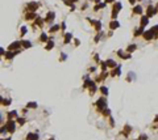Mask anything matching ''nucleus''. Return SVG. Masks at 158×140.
<instances>
[{
  "label": "nucleus",
  "instance_id": "f257e3e1",
  "mask_svg": "<svg viewBox=\"0 0 158 140\" xmlns=\"http://www.w3.org/2000/svg\"><path fill=\"white\" fill-rule=\"evenodd\" d=\"M5 128H7V132H9V134H13L16 130V121H13V119H7V122L4 123Z\"/></svg>",
  "mask_w": 158,
  "mask_h": 140
},
{
  "label": "nucleus",
  "instance_id": "f03ea898",
  "mask_svg": "<svg viewBox=\"0 0 158 140\" xmlns=\"http://www.w3.org/2000/svg\"><path fill=\"white\" fill-rule=\"evenodd\" d=\"M38 7H40L38 2H29L28 4H26V11L25 12H33V13H36V11L38 9Z\"/></svg>",
  "mask_w": 158,
  "mask_h": 140
},
{
  "label": "nucleus",
  "instance_id": "7ed1b4c3",
  "mask_svg": "<svg viewBox=\"0 0 158 140\" xmlns=\"http://www.w3.org/2000/svg\"><path fill=\"white\" fill-rule=\"evenodd\" d=\"M123 8V4L121 3H115L113 4V8H112V18H116V16H117V13H118V11H120Z\"/></svg>",
  "mask_w": 158,
  "mask_h": 140
},
{
  "label": "nucleus",
  "instance_id": "20e7f679",
  "mask_svg": "<svg viewBox=\"0 0 158 140\" xmlns=\"http://www.w3.org/2000/svg\"><path fill=\"white\" fill-rule=\"evenodd\" d=\"M54 18H55V13L51 12V11H49L48 15H46V17L44 18V21H45V24H53Z\"/></svg>",
  "mask_w": 158,
  "mask_h": 140
},
{
  "label": "nucleus",
  "instance_id": "39448f33",
  "mask_svg": "<svg viewBox=\"0 0 158 140\" xmlns=\"http://www.w3.org/2000/svg\"><path fill=\"white\" fill-rule=\"evenodd\" d=\"M18 49H21V41L12 42V43L8 46V50H9V51H15V50H18Z\"/></svg>",
  "mask_w": 158,
  "mask_h": 140
},
{
  "label": "nucleus",
  "instance_id": "423d86ee",
  "mask_svg": "<svg viewBox=\"0 0 158 140\" xmlns=\"http://www.w3.org/2000/svg\"><path fill=\"white\" fill-rule=\"evenodd\" d=\"M157 8L155 7H153V5H149L148 7V9H146V16L148 17H151V16H155L157 15Z\"/></svg>",
  "mask_w": 158,
  "mask_h": 140
},
{
  "label": "nucleus",
  "instance_id": "0eeeda50",
  "mask_svg": "<svg viewBox=\"0 0 158 140\" xmlns=\"http://www.w3.org/2000/svg\"><path fill=\"white\" fill-rule=\"evenodd\" d=\"M3 56H4L5 60H12V59L15 58L16 55H15V52H13V51H9V50H8V51H5V52H4V55H3Z\"/></svg>",
  "mask_w": 158,
  "mask_h": 140
},
{
  "label": "nucleus",
  "instance_id": "6e6552de",
  "mask_svg": "<svg viewBox=\"0 0 158 140\" xmlns=\"http://www.w3.org/2000/svg\"><path fill=\"white\" fill-rule=\"evenodd\" d=\"M37 17V15L36 13H33V12H26L25 13V16H24V18L26 20V21H30V20H34Z\"/></svg>",
  "mask_w": 158,
  "mask_h": 140
},
{
  "label": "nucleus",
  "instance_id": "1a4fd4ad",
  "mask_svg": "<svg viewBox=\"0 0 158 140\" xmlns=\"http://www.w3.org/2000/svg\"><path fill=\"white\" fill-rule=\"evenodd\" d=\"M17 117H18V114H17L16 110H12V111H9L8 114H7V119H13V121H15Z\"/></svg>",
  "mask_w": 158,
  "mask_h": 140
},
{
  "label": "nucleus",
  "instance_id": "9d476101",
  "mask_svg": "<svg viewBox=\"0 0 158 140\" xmlns=\"http://www.w3.org/2000/svg\"><path fill=\"white\" fill-rule=\"evenodd\" d=\"M142 34H144V38L145 39H146V41H149V39H151V38H153V36H154V33H153V30H148L146 33H142Z\"/></svg>",
  "mask_w": 158,
  "mask_h": 140
},
{
  "label": "nucleus",
  "instance_id": "9b49d317",
  "mask_svg": "<svg viewBox=\"0 0 158 140\" xmlns=\"http://www.w3.org/2000/svg\"><path fill=\"white\" fill-rule=\"evenodd\" d=\"M59 29H61V26H59L58 24H55V25H53L51 28L49 29V33H51V34H54V33L59 31Z\"/></svg>",
  "mask_w": 158,
  "mask_h": 140
},
{
  "label": "nucleus",
  "instance_id": "f8f14e48",
  "mask_svg": "<svg viewBox=\"0 0 158 140\" xmlns=\"http://www.w3.org/2000/svg\"><path fill=\"white\" fill-rule=\"evenodd\" d=\"M71 38H72V34H71V33H66V34H65V39H63V43H65V45L70 43Z\"/></svg>",
  "mask_w": 158,
  "mask_h": 140
},
{
  "label": "nucleus",
  "instance_id": "ddd939ff",
  "mask_svg": "<svg viewBox=\"0 0 158 140\" xmlns=\"http://www.w3.org/2000/svg\"><path fill=\"white\" fill-rule=\"evenodd\" d=\"M38 41H40V42H48V34H46L45 31H42L41 34H40Z\"/></svg>",
  "mask_w": 158,
  "mask_h": 140
},
{
  "label": "nucleus",
  "instance_id": "4468645a",
  "mask_svg": "<svg viewBox=\"0 0 158 140\" xmlns=\"http://www.w3.org/2000/svg\"><path fill=\"white\" fill-rule=\"evenodd\" d=\"M15 121H16V123H17L18 126H24V124H25V122H26V119H25V118H23V117H17V118L15 119Z\"/></svg>",
  "mask_w": 158,
  "mask_h": 140
},
{
  "label": "nucleus",
  "instance_id": "2eb2a0df",
  "mask_svg": "<svg viewBox=\"0 0 158 140\" xmlns=\"http://www.w3.org/2000/svg\"><path fill=\"white\" fill-rule=\"evenodd\" d=\"M148 24H149V17L145 15V16L141 17V26H146Z\"/></svg>",
  "mask_w": 158,
  "mask_h": 140
},
{
  "label": "nucleus",
  "instance_id": "dca6fc26",
  "mask_svg": "<svg viewBox=\"0 0 158 140\" xmlns=\"http://www.w3.org/2000/svg\"><path fill=\"white\" fill-rule=\"evenodd\" d=\"M142 11H144V9H142L141 5H136L134 8H133V12L136 13V15H142Z\"/></svg>",
  "mask_w": 158,
  "mask_h": 140
},
{
  "label": "nucleus",
  "instance_id": "f3484780",
  "mask_svg": "<svg viewBox=\"0 0 158 140\" xmlns=\"http://www.w3.org/2000/svg\"><path fill=\"white\" fill-rule=\"evenodd\" d=\"M12 102V99L11 98H3L2 99V102H0V105H3V106H9Z\"/></svg>",
  "mask_w": 158,
  "mask_h": 140
},
{
  "label": "nucleus",
  "instance_id": "a211bd4d",
  "mask_svg": "<svg viewBox=\"0 0 158 140\" xmlns=\"http://www.w3.org/2000/svg\"><path fill=\"white\" fill-rule=\"evenodd\" d=\"M118 26H120V24H118L116 20H113V21L109 22V28H111V29H116V28H118Z\"/></svg>",
  "mask_w": 158,
  "mask_h": 140
},
{
  "label": "nucleus",
  "instance_id": "6ab92c4d",
  "mask_svg": "<svg viewBox=\"0 0 158 140\" xmlns=\"http://www.w3.org/2000/svg\"><path fill=\"white\" fill-rule=\"evenodd\" d=\"M21 47L29 49V47H32V43H30L29 41H21Z\"/></svg>",
  "mask_w": 158,
  "mask_h": 140
},
{
  "label": "nucleus",
  "instance_id": "aec40b11",
  "mask_svg": "<svg viewBox=\"0 0 158 140\" xmlns=\"http://www.w3.org/2000/svg\"><path fill=\"white\" fill-rule=\"evenodd\" d=\"M37 102H28V103H26V108H28V109H37Z\"/></svg>",
  "mask_w": 158,
  "mask_h": 140
},
{
  "label": "nucleus",
  "instance_id": "412c9836",
  "mask_svg": "<svg viewBox=\"0 0 158 140\" xmlns=\"http://www.w3.org/2000/svg\"><path fill=\"white\" fill-rule=\"evenodd\" d=\"M53 47H54V42H53V41H48V43H46V46H45V49L46 50H51Z\"/></svg>",
  "mask_w": 158,
  "mask_h": 140
},
{
  "label": "nucleus",
  "instance_id": "4be33fe9",
  "mask_svg": "<svg viewBox=\"0 0 158 140\" xmlns=\"http://www.w3.org/2000/svg\"><path fill=\"white\" fill-rule=\"evenodd\" d=\"M26 33H28V28H26V26H21V29H20V34H21V37H24Z\"/></svg>",
  "mask_w": 158,
  "mask_h": 140
},
{
  "label": "nucleus",
  "instance_id": "5701e85b",
  "mask_svg": "<svg viewBox=\"0 0 158 140\" xmlns=\"http://www.w3.org/2000/svg\"><path fill=\"white\" fill-rule=\"evenodd\" d=\"M120 69H121V65H117V68L112 72V76H117V75H120Z\"/></svg>",
  "mask_w": 158,
  "mask_h": 140
},
{
  "label": "nucleus",
  "instance_id": "b1692460",
  "mask_svg": "<svg viewBox=\"0 0 158 140\" xmlns=\"http://www.w3.org/2000/svg\"><path fill=\"white\" fill-rule=\"evenodd\" d=\"M107 65L111 68H113V67H116V62L115 60H107Z\"/></svg>",
  "mask_w": 158,
  "mask_h": 140
},
{
  "label": "nucleus",
  "instance_id": "393cba45",
  "mask_svg": "<svg viewBox=\"0 0 158 140\" xmlns=\"http://www.w3.org/2000/svg\"><path fill=\"white\" fill-rule=\"evenodd\" d=\"M100 92L103 93L104 96H107V94H108V89L105 88V86H100Z\"/></svg>",
  "mask_w": 158,
  "mask_h": 140
},
{
  "label": "nucleus",
  "instance_id": "a878e982",
  "mask_svg": "<svg viewBox=\"0 0 158 140\" xmlns=\"http://www.w3.org/2000/svg\"><path fill=\"white\" fill-rule=\"evenodd\" d=\"M127 50H128V52H129V54H132V51H134V50H136V45H130V46H129V47H128Z\"/></svg>",
  "mask_w": 158,
  "mask_h": 140
},
{
  "label": "nucleus",
  "instance_id": "bb28decb",
  "mask_svg": "<svg viewBox=\"0 0 158 140\" xmlns=\"http://www.w3.org/2000/svg\"><path fill=\"white\" fill-rule=\"evenodd\" d=\"M3 134H7V128H5V126H0V135H3Z\"/></svg>",
  "mask_w": 158,
  "mask_h": 140
},
{
  "label": "nucleus",
  "instance_id": "cd10ccee",
  "mask_svg": "<svg viewBox=\"0 0 158 140\" xmlns=\"http://www.w3.org/2000/svg\"><path fill=\"white\" fill-rule=\"evenodd\" d=\"M66 58H67V55H66V54H62V55H61V62L66 60Z\"/></svg>",
  "mask_w": 158,
  "mask_h": 140
},
{
  "label": "nucleus",
  "instance_id": "c85d7f7f",
  "mask_svg": "<svg viewBox=\"0 0 158 140\" xmlns=\"http://www.w3.org/2000/svg\"><path fill=\"white\" fill-rule=\"evenodd\" d=\"M4 52H5V50H4L3 47H0V55L3 56V55H4Z\"/></svg>",
  "mask_w": 158,
  "mask_h": 140
},
{
  "label": "nucleus",
  "instance_id": "c756f323",
  "mask_svg": "<svg viewBox=\"0 0 158 140\" xmlns=\"http://www.w3.org/2000/svg\"><path fill=\"white\" fill-rule=\"evenodd\" d=\"M59 26H61V29H62V30L66 29V24H65V22H62V25H59Z\"/></svg>",
  "mask_w": 158,
  "mask_h": 140
},
{
  "label": "nucleus",
  "instance_id": "7c9ffc66",
  "mask_svg": "<svg viewBox=\"0 0 158 140\" xmlns=\"http://www.w3.org/2000/svg\"><path fill=\"white\" fill-rule=\"evenodd\" d=\"M136 2H137V0H129V3H130L132 5H134V4H136Z\"/></svg>",
  "mask_w": 158,
  "mask_h": 140
},
{
  "label": "nucleus",
  "instance_id": "2f4dec72",
  "mask_svg": "<svg viewBox=\"0 0 158 140\" xmlns=\"http://www.w3.org/2000/svg\"><path fill=\"white\" fill-rule=\"evenodd\" d=\"M140 140H146V135H141Z\"/></svg>",
  "mask_w": 158,
  "mask_h": 140
},
{
  "label": "nucleus",
  "instance_id": "473e14b6",
  "mask_svg": "<svg viewBox=\"0 0 158 140\" xmlns=\"http://www.w3.org/2000/svg\"><path fill=\"white\" fill-rule=\"evenodd\" d=\"M115 0H105V3H113Z\"/></svg>",
  "mask_w": 158,
  "mask_h": 140
},
{
  "label": "nucleus",
  "instance_id": "72a5a7b5",
  "mask_svg": "<svg viewBox=\"0 0 158 140\" xmlns=\"http://www.w3.org/2000/svg\"><path fill=\"white\" fill-rule=\"evenodd\" d=\"M69 2H70V3H76L78 0H69Z\"/></svg>",
  "mask_w": 158,
  "mask_h": 140
},
{
  "label": "nucleus",
  "instance_id": "f704fd0d",
  "mask_svg": "<svg viewBox=\"0 0 158 140\" xmlns=\"http://www.w3.org/2000/svg\"><path fill=\"white\" fill-rule=\"evenodd\" d=\"M155 8H157V11H158V4H157V5H155Z\"/></svg>",
  "mask_w": 158,
  "mask_h": 140
},
{
  "label": "nucleus",
  "instance_id": "c9c22d12",
  "mask_svg": "<svg viewBox=\"0 0 158 140\" xmlns=\"http://www.w3.org/2000/svg\"><path fill=\"white\" fill-rule=\"evenodd\" d=\"M7 140H11V137H8V139H7Z\"/></svg>",
  "mask_w": 158,
  "mask_h": 140
},
{
  "label": "nucleus",
  "instance_id": "e433bc0d",
  "mask_svg": "<svg viewBox=\"0 0 158 140\" xmlns=\"http://www.w3.org/2000/svg\"><path fill=\"white\" fill-rule=\"evenodd\" d=\"M0 60H2V55H0Z\"/></svg>",
  "mask_w": 158,
  "mask_h": 140
},
{
  "label": "nucleus",
  "instance_id": "4c0bfd02",
  "mask_svg": "<svg viewBox=\"0 0 158 140\" xmlns=\"http://www.w3.org/2000/svg\"><path fill=\"white\" fill-rule=\"evenodd\" d=\"M137 2H142V0H137Z\"/></svg>",
  "mask_w": 158,
  "mask_h": 140
}]
</instances>
